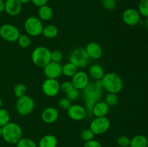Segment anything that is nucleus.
Here are the masks:
<instances>
[{
    "label": "nucleus",
    "mask_w": 148,
    "mask_h": 147,
    "mask_svg": "<svg viewBox=\"0 0 148 147\" xmlns=\"http://www.w3.org/2000/svg\"><path fill=\"white\" fill-rule=\"evenodd\" d=\"M23 132L21 126L14 122H10L2 127L1 137L5 142L14 145L23 138Z\"/></svg>",
    "instance_id": "obj_1"
},
{
    "label": "nucleus",
    "mask_w": 148,
    "mask_h": 147,
    "mask_svg": "<svg viewBox=\"0 0 148 147\" xmlns=\"http://www.w3.org/2000/svg\"><path fill=\"white\" fill-rule=\"evenodd\" d=\"M103 89L108 93L118 94L122 90L124 83L121 76L115 72L105 74L102 79Z\"/></svg>",
    "instance_id": "obj_2"
},
{
    "label": "nucleus",
    "mask_w": 148,
    "mask_h": 147,
    "mask_svg": "<svg viewBox=\"0 0 148 147\" xmlns=\"http://www.w3.org/2000/svg\"><path fill=\"white\" fill-rule=\"evenodd\" d=\"M51 51L45 46H38L31 53V60L33 64L39 68H43L51 61Z\"/></svg>",
    "instance_id": "obj_3"
},
{
    "label": "nucleus",
    "mask_w": 148,
    "mask_h": 147,
    "mask_svg": "<svg viewBox=\"0 0 148 147\" xmlns=\"http://www.w3.org/2000/svg\"><path fill=\"white\" fill-rule=\"evenodd\" d=\"M43 27V22L35 16L28 17L24 22V30L30 37H38L42 35Z\"/></svg>",
    "instance_id": "obj_4"
},
{
    "label": "nucleus",
    "mask_w": 148,
    "mask_h": 147,
    "mask_svg": "<svg viewBox=\"0 0 148 147\" xmlns=\"http://www.w3.org/2000/svg\"><path fill=\"white\" fill-rule=\"evenodd\" d=\"M15 109L20 115H29L33 112L35 109L34 100L31 97L27 95L17 98L15 104Z\"/></svg>",
    "instance_id": "obj_5"
},
{
    "label": "nucleus",
    "mask_w": 148,
    "mask_h": 147,
    "mask_svg": "<svg viewBox=\"0 0 148 147\" xmlns=\"http://www.w3.org/2000/svg\"><path fill=\"white\" fill-rule=\"evenodd\" d=\"M90 59L87 54L85 48H77L72 50L69 56V61L77 68H84L89 63Z\"/></svg>",
    "instance_id": "obj_6"
},
{
    "label": "nucleus",
    "mask_w": 148,
    "mask_h": 147,
    "mask_svg": "<svg viewBox=\"0 0 148 147\" xmlns=\"http://www.w3.org/2000/svg\"><path fill=\"white\" fill-rule=\"evenodd\" d=\"M20 35L18 27L12 24H4L0 27V37L10 43L17 42Z\"/></svg>",
    "instance_id": "obj_7"
},
{
    "label": "nucleus",
    "mask_w": 148,
    "mask_h": 147,
    "mask_svg": "<svg viewBox=\"0 0 148 147\" xmlns=\"http://www.w3.org/2000/svg\"><path fill=\"white\" fill-rule=\"evenodd\" d=\"M111 127V121L106 117H95L90 124V129L95 135H102L106 133Z\"/></svg>",
    "instance_id": "obj_8"
},
{
    "label": "nucleus",
    "mask_w": 148,
    "mask_h": 147,
    "mask_svg": "<svg viewBox=\"0 0 148 147\" xmlns=\"http://www.w3.org/2000/svg\"><path fill=\"white\" fill-rule=\"evenodd\" d=\"M103 89L98 87L94 82H90L88 86L83 90H82V98H83L84 101L90 99V100H93L95 102H98V101L101 100V97H102L103 94Z\"/></svg>",
    "instance_id": "obj_9"
},
{
    "label": "nucleus",
    "mask_w": 148,
    "mask_h": 147,
    "mask_svg": "<svg viewBox=\"0 0 148 147\" xmlns=\"http://www.w3.org/2000/svg\"><path fill=\"white\" fill-rule=\"evenodd\" d=\"M60 84L57 79H45L41 85L42 92L48 97H54L61 91Z\"/></svg>",
    "instance_id": "obj_10"
},
{
    "label": "nucleus",
    "mask_w": 148,
    "mask_h": 147,
    "mask_svg": "<svg viewBox=\"0 0 148 147\" xmlns=\"http://www.w3.org/2000/svg\"><path fill=\"white\" fill-rule=\"evenodd\" d=\"M71 82L73 84L74 88L79 91L83 90L90 82L89 75L84 71H77L72 77Z\"/></svg>",
    "instance_id": "obj_11"
},
{
    "label": "nucleus",
    "mask_w": 148,
    "mask_h": 147,
    "mask_svg": "<svg viewBox=\"0 0 148 147\" xmlns=\"http://www.w3.org/2000/svg\"><path fill=\"white\" fill-rule=\"evenodd\" d=\"M43 73L46 79H57L62 75V66L60 63L50 61L43 67Z\"/></svg>",
    "instance_id": "obj_12"
},
{
    "label": "nucleus",
    "mask_w": 148,
    "mask_h": 147,
    "mask_svg": "<svg viewBox=\"0 0 148 147\" xmlns=\"http://www.w3.org/2000/svg\"><path fill=\"white\" fill-rule=\"evenodd\" d=\"M140 14L138 10L133 8L127 9L122 14V20L127 25L135 26L140 22Z\"/></svg>",
    "instance_id": "obj_13"
},
{
    "label": "nucleus",
    "mask_w": 148,
    "mask_h": 147,
    "mask_svg": "<svg viewBox=\"0 0 148 147\" xmlns=\"http://www.w3.org/2000/svg\"><path fill=\"white\" fill-rule=\"evenodd\" d=\"M66 111L69 118L75 121H81L84 120L88 112L85 107L79 104L72 105Z\"/></svg>",
    "instance_id": "obj_14"
},
{
    "label": "nucleus",
    "mask_w": 148,
    "mask_h": 147,
    "mask_svg": "<svg viewBox=\"0 0 148 147\" xmlns=\"http://www.w3.org/2000/svg\"><path fill=\"white\" fill-rule=\"evenodd\" d=\"M40 117L43 122L45 123H54L59 117V110L54 107H48L42 111Z\"/></svg>",
    "instance_id": "obj_15"
},
{
    "label": "nucleus",
    "mask_w": 148,
    "mask_h": 147,
    "mask_svg": "<svg viewBox=\"0 0 148 147\" xmlns=\"http://www.w3.org/2000/svg\"><path fill=\"white\" fill-rule=\"evenodd\" d=\"M22 5L19 0H6L4 1V11L8 15L15 17L21 12Z\"/></svg>",
    "instance_id": "obj_16"
},
{
    "label": "nucleus",
    "mask_w": 148,
    "mask_h": 147,
    "mask_svg": "<svg viewBox=\"0 0 148 147\" xmlns=\"http://www.w3.org/2000/svg\"><path fill=\"white\" fill-rule=\"evenodd\" d=\"M87 54L90 59L98 60L103 55V48L99 43L96 42H90L88 43L85 48Z\"/></svg>",
    "instance_id": "obj_17"
},
{
    "label": "nucleus",
    "mask_w": 148,
    "mask_h": 147,
    "mask_svg": "<svg viewBox=\"0 0 148 147\" xmlns=\"http://www.w3.org/2000/svg\"><path fill=\"white\" fill-rule=\"evenodd\" d=\"M110 110V107L105 101H98L92 109V112L95 117H106Z\"/></svg>",
    "instance_id": "obj_18"
},
{
    "label": "nucleus",
    "mask_w": 148,
    "mask_h": 147,
    "mask_svg": "<svg viewBox=\"0 0 148 147\" xmlns=\"http://www.w3.org/2000/svg\"><path fill=\"white\" fill-rule=\"evenodd\" d=\"M53 17V11L51 7L47 4L38 7V17L43 21H49Z\"/></svg>",
    "instance_id": "obj_19"
},
{
    "label": "nucleus",
    "mask_w": 148,
    "mask_h": 147,
    "mask_svg": "<svg viewBox=\"0 0 148 147\" xmlns=\"http://www.w3.org/2000/svg\"><path fill=\"white\" fill-rule=\"evenodd\" d=\"M88 74L90 78L95 81L98 79H102L105 75V71L101 65L92 64L90 66Z\"/></svg>",
    "instance_id": "obj_20"
},
{
    "label": "nucleus",
    "mask_w": 148,
    "mask_h": 147,
    "mask_svg": "<svg viewBox=\"0 0 148 147\" xmlns=\"http://www.w3.org/2000/svg\"><path fill=\"white\" fill-rule=\"evenodd\" d=\"M57 144V138L52 134H47L40 138L38 143V147H56Z\"/></svg>",
    "instance_id": "obj_21"
},
{
    "label": "nucleus",
    "mask_w": 148,
    "mask_h": 147,
    "mask_svg": "<svg viewBox=\"0 0 148 147\" xmlns=\"http://www.w3.org/2000/svg\"><path fill=\"white\" fill-rule=\"evenodd\" d=\"M148 139L143 135H137L130 140V147H147Z\"/></svg>",
    "instance_id": "obj_22"
},
{
    "label": "nucleus",
    "mask_w": 148,
    "mask_h": 147,
    "mask_svg": "<svg viewBox=\"0 0 148 147\" xmlns=\"http://www.w3.org/2000/svg\"><path fill=\"white\" fill-rule=\"evenodd\" d=\"M59 34V30L54 24H47L43 27L42 35L47 39H53Z\"/></svg>",
    "instance_id": "obj_23"
},
{
    "label": "nucleus",
    "mask_w": 148,
    "mask_h": 147,
    "mask_svg": "<svg viewBox=\"0 0 148 147\" xmlns=\"http://www.w3.org/2000/svg\"><path fill=\"white\" fill-rule=\"evenodd\" d=\"M77 69L78 68L75 64L69 61L62 66V74L66 77L72 78L77 71Z\"/></svg>",
    "instance_id": "obj_24"
},
{
    "label": "nucleus",
    "mask_w": 148,
    "mask_h": 147,
    "mask_svg": "<svg viewBox=\"0 0 148 147\" xmlns=\"http://www.w3.org/2000/svg\"><path fill=\"white\" fill-rule=\"evenodd\" d=\"M17 42L19 46L22 48H27L30 47L31 45V39L30 36L27 34H20Z\"/></svg>",
    "instance_id": "obj_25"
},
{
    "label": "nucleus",
    "mask_w": 148,
    "mask_h": 147,
    "mask_svg": "<svg viewBox=\"0 0 148 147\" xmlns=\"http://www.w3.org/2000/svg\"><path fill=\"white\" fill-rule=\"evenodd\" d=\"M27 86L23 83H19L14 86V95L17 98L21 97L24 96L27 93Z\"/></svg>",
    "instance_id": "obj_26"
},
{
    "label": "nucleus",
    "mask_w": 148,
    "mask_h": 147,
    "mask_svg": "<svg viewBox=\"0 0 148 147\" xmlns=\"http://www.w3.org/2000/svg\"><path fill=\"white\" fill-rule=\"evenodd\" d=\"M16 147H38L36 141L29 138H22L16 144Z\"/></svg>",
    "instance_id": "obj_27"
},
{
    "label": "nucleus",
    "mask_w": 148,
    "mask_h": 147,
    "mask_svg": "<svg viewBox=\"0 0 148 147\" xmlns=\"http://www.w3.org/2000/svg\"><path fill=\"white\" fill-rule=\"evenodd\" d=\"M10 114L7 110L4 108L0 109V126L3 127L10 122Z\"/></svg>",
    "instance_id": "obj_28"
},
{
    "label": "nucleus",
    "mask_w": 148,
    "mask_h": 147,
    "mask_svg": "<svg viewBox=\"0 0 148 147\" xmlns=\"http://www.w3.org/2000/svg\"><path fill=\"white\" fill-rule=\"evenodd\" d=\"M105 102L109 107L115 106L119 102V97L117 94L108 93L105 97Z\"/></svg>",
    "instance_id": "obj_29"
},
{
    "label": "nucleus",
    "mask_w": 148,
    "mask_h": 147,
    "mask_svg": "<svg viewBox=\"0 0 148 147\" xmlns=\"http://www.w3.org/2000/svg\"><path fill=\"white\" fill-rule=\"evenodd\" d=\"M94 136H95V134L90 128H85L79 133V137L85 142L94 139Z\"/></svg>",
    "instance_id": "obj_30"
},
{
    "label": "nucleus",
    "mask_w": 148,
    "mask_h": 147,
    "mask_svg": "<svg viewBox=\"0 0 148 147\" xmlns=\"http://www.w3.org/2000/svg\"><path fill=\"white\" fill-rule=\"evenodd\" d=\"M138 12L140 15L148 17V0H140L138 5Z\"/></svg>",
    "instance_id": "obj_31"
},
{
    "label": "nucleus",
    "mask_w": 148,
    "mask_h": 147,
    "mask_svg": "<svg viewBox=\"0 0 148 147\" xmlns=\"http://www.w3.org/2000/svg\"><path fill=\"white\" fill-rule=\"evenodd\" d=\"M130 140H131V138H129L127 135H120L117 138V145L119 147H130Z\"/></svg>",
    "instance_id": "obj_32"
},
{
    "label": "nucleus",
    "mask_w": 148,
    "mask_h": 147,
    "mask_svg": "<svg viewBox=\"0 0 148 147\" xmlns=\"http://www.w3.org/2000/svg\"><path fill=\"white\" fill-rule=\"evenodd\" d=\"M63 59V53L60 50H53L51 53V61L60 63Z\"/></svg>",
    "instance_id": "obj_33"
},
{
    "label": "nucleus",
    "mask_w": 148,
    "mask_h": 147,
    "mask_svg": "<svg viewBox=\"0 0 148 147\" xmlns=\"http://www.w3.org/2000/svg\"><path fill=\"white\" fill-rule=\"evenodd\" d=\"M58 105L61 109L64 110H67L69 107L72 105V102L68 98L63 97L59 99L58 102Z\"/></svg>",
    "instance_id": "obj_34"
},
{
    "label": "nucleus",
    "mask_w": 148,
    "mask_h": 147,
    "mask_svg": "<svg viewBox=\"0 0 148 147\" xmlns=\"http://www.w3.org/2000/svg\"><path fill=\"white\" fill-rule=\"evenodd\" d=\"M102 5L105 10L111 11L115 9L116 1L115 0H102Z\"/></svg>",
    "instance_id": "obj_35"
},
{
    "label": "nucleus",
    "mask_w": 148,
    "mask_h": 147,
    "mask_svg": "<svg viewBox=\"0 0 148 147\" xmlns=\"http://www.w3.org/2000/svg\"><path fill=\"white\" fill-rule=\"evenodd\" d=\"M79 90L74 88L73 89L69 92L68 93L66 94V97L68 98L69 100L72 102V101H76L78 98L79 97Z\"/></svg>",
    "instance_id": "obj_36"
},
{
    "label": "nucleus",
    "mask_w": 148,
    "mask_h": 147,
    "mask_svg": "<svg viewBox=\"0 0 148 147\" xmlns=\"http://www.w3.org/2000/svg\"><path fill=\"white\" fill-rule=\"evenodd\" d=\"M60 88L61 91H62L64 93L66 94L70 92L72 89H73L74 86L71 81H65V82H62V84H61Z\"/></svg>",
    "instance_id": "obj_37"
},
{
    "label": "nucleus",
    "mask_w": 148,
    "mask_h": 147,
    "mask_svg": "<svg viewBox=\"0 0 148 147\" xmlns=\"http://www.w3.org/2000/svg\"><path fill=\"white\" fill-rule=\"evenodd\" d=\"M83 147H103L101 143L95 139H92L85 143Z\"/></svg>",
    "instance_id": "obj_38"
},
{
    "label": "nucleus",
    "mask_w": 148,
    "mask_h": 147,
    "mask_svg": "<svg viewBox=\"0 0 148 147\" xmlns=\"http://www.w3.org/2000/svg\"><path fill=\"white\" fill-rule=\"evenodd\" d=\"M95 101L90 100V99H88V100H85V108L86 109L87 112H92V109H93L94 106L95 105Z\"/></svg>",
    "instance_id": "obj_39"
},
{
    "label": "nucleus",
    "mask_w": 148,
    "mask_h": 147,
    "mask_svg": "<svg viewBox=\"0 0 148 147\" xmlns=\"http://www.w3.org/2000/svg\"><path fill=\"white\" fill-rule=\"evenodd\" d=\"M48 1H49V0H31V2L38 7L47 4Z\"/></svg>",
    "instance_id": "obj_40"
},
{
    "label": "nucleus",
    "mask_w": 148,
    "mask_h": 147,
    "mask_svg": "<svg viewBox=\"0 0 148 147\" xmlns=\"http://www.w3.org/2000/svg\"><path fill=\"white\" fill-rule=\"evenodd\" d=\"M4 11V2L0 1V13L3 12Z\"/></svg>",
    "instance_id": "obj_41"
},
{
    "label": "nucleus",
    "mask_w": 148,
    "mask_h": 147,
    "mask_svg": "<svg viewBox=\"0 0 148 147\" xmlns=\"http://www.w3.org/2000/svg\"><path fill=\"white\" fill-rule=\"evenodd\" d=\"M20 1L22 4H28L29 2L31 1V0H19Z\"/></svg>",
    "instance_id": "obj_42"
},
{
    "label": "nucleus",
    "mask_w": 148,
    "mask_h": 147,
    "mask_svg": "<svg viewBox=\"0 0 148 147\" xmlns=\"http://www.w3.org/2000/svg\"><path fill=\"white\" fill-rule=\"evenodd\" d=\"M145 26L148 29V17H147V19H146V21H145Z\"/></svg>",
    "instance_id": "obj_43"
},
{
    "label": "nucleus",
    "mask_w": 148,
    "mask_h": 147,
    "mask_svg": "<svg viewBox=\"0 0 148 147\" xmlns=\"http://www.w3.org/2000/svg\"><path fill=\"white\" fill-rule=\"evenodd\" d=\"M2 105H3V102H2V100H1V98H0V109H1V108H2Z\"/></svg>",
    "instance_id": "obj_44"
},
{
    "label": "nucleus",
    "mask_w": 148,
    "mask_h": 147,
    "mask_svg": "<svg viewBox=\"0 0 148 147\" xmlns=\"http://www.w3.org/2000/svg\"><path fill=\"white\" fill-rule=\"evenodd\" d=\"M2 135V127L0 126V137H1Z\"/></svg>",
    "instance_id": "obj_45"
},
{
    "label": "nucleus",
    "mask_w": 148,
    "mask_h": 147,
    "mask_svg": "<svg viewBox=\"0 0 148 147\" xmlns=\"http://www.w3.org/2000/svg\"><path fill=\"white\" fill-rule=\"evenodd\" d=\"M8 147H16V146H10Z\"/></svg>",
    "instance_id": "obj_46"
},
{
    "label": "nucleus",
    "mask_w": 148,
    "mask_h": 147,
    "mask_svg": "<svg viewBox=\"0 0 148 147\" xmlns=\"http://www.w3.org/2000/svg\"><path fill=\"white\" fill-rule=\"evenodd\" d=\"M116 1H123V0H115Z\"/></svg>",
    "instance_id": "obj_47"
},
{
    "label": "nucleus",
    "mask_w": 148,
    "mask_h": 147,
    "mask_svg": "<svg viewBox=\"0 0 148 147\" xmlns=\"http://www.w3.org/2000/svg\"><path fill=\"white\" fill-rule=\"evenodd\" d=\"M5 1H6V0H0V1H3V2H4Z\"/></svg>",
    "instance_id": "obj_48"
}]
</instances>
